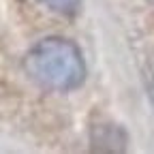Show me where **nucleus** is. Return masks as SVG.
I'll use <instances>...</instances> for the list:
<instances>
[{
    "mask_svg": "<svg viewBox=\"0 0 154 154\" xmlns=\"http://www.w3.org/2000/svg\"><path fill=\"white\" fill-rule=\"evenodd\" d=\"M24 69L32 82L54 92L82 88L88 75L82 49L64 36H45L34 43L24 58Z\"/></svg>",
    "mask_w": 154,
    "mask_h": 154,
    "instance_id": "1",
    "label": "nucleus"
},
{
    "mask_svg": "<svg viewBox=\"0 0 154 154\" xmlns=\"http://www.w3.org/2000/svg\"><path fill=\"white\" fill-rule=\"evenodd\" d=\"M38 5L60 17H75L79 11V0H38Z\"/></svg>",
    "mask_w": 154,
    "mask_h": 154,
    "instance_id": "2",
    "label": "nucleus"
}]
</instances>
